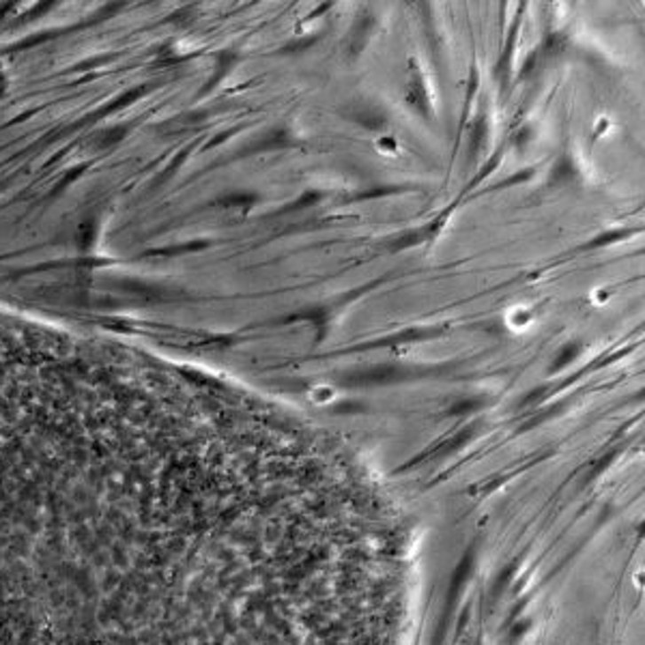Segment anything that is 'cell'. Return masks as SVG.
<instances>
[{
  "label": "cell",
  "mask_w": 645,
  "mask_h": 645,
  "mask_svg": "<svg viewBox=\"0 0 645 645\" xmlns=\"http://www.w3.org/2000/svg\"><path fill=\"white\" fill-rule=\"evenodd\" d=\"M295 140L293 136L288 134L284 127H276V130H269L267 134H263L256 142H252V146L248 151H243V155L256 153V151H271V149H288L293 146Z\"/></svg>",
  "instance_id": "7"
},
{
  "label": "cell",
  "mask_w": 645,
  "mask_h": 645,
  "mask_svg": "<svg viewBox=\"0 0 645 645\" xmlns=\"http://www.w3.org/2000/svg\"><path fill=\"white\" fill-rule=\"evenodd\" d=\"M396 192H400V187H383V190H379V187H374V190H370V192H362V194L358 196V201H368V198L396 194Z\"/></svg>",
  "instance_id": "17"
},
{
  "label": "cell",
  "mask_w": 645,
  "mask_h": 645,
  "mask_svg": "<svg viewBox=\"0 0 645 645\" xmlns=\"http://www.w3.org/2000/svg\"><path fill=\"white\" fill-rule=\"evenodd\" d=\"M312 321L314 325H317V342H321L323 336H325V329H327V323H329V312L327 308H312V310H306V312H297V314H291V317H287L284 321L280 323H293V321Z\"/></svg>",
  "instance_id": "11"
},
{
  "label": "cell",
  "mask_w": 645,
  "mask_h": 645,
  "mask_svg": "<svg viewBox=\"0 0 645 645\" xmlns=\"http://www.w3.org/2000/svg\"><path fill=\"white\" fill-rule=\"evenodd\" d=\"M437 226H439V224L418 228V231L400 232V237L389 239V241H388V250H389V252H403V250H407V248L420 246V243H424L426 239L433 237V232L437 231Z\"/></svg>",
  "instance_id": "8"
},
{
  "label": "cell",
  "mask_w": 645,
  "mask_h": 645,
  "mask_svg": "<svg viewBox=\"0 0 645 645\" xmlns=\"http://www.w3.org/2000/svg\"><path fill=\"white\" fill-rule=\"evenodd\" d=\"M486 398H482V396H471V398H463L459 400V403H454L452 407L448 409L450 415H465L469 413V411H477L484 407Z\"/></svg>",
  "instance_id": "15"
},
{
  "label": "cell",
  "mask_w": 645,
  "mask_h": 645,
  "mask_svg": "<svg viewBox=\"0 0 645 645\" xmlns=\"http://www.w3.org/2000/svg\"><path fill=\"white\" fill-rule=\"evenodd\" d=\"M445 332V327H415V329H407V332H400V334H392L388 338H381V340H373V342H364V344H355V347L347 349L342 353H355V351H370V349H385V347H396V344H407V342H415V340H429V338H437Z\"/></svg>",
  "instance_id": "3"
},
{
  "label": "cell",
  "mask_w": 645,
  "mask_h": 645,
  "mask_svg": "<svg viewBox=\"0 0 645 645\" xmlns=\"http://www.w3.org/2000/svg\"><path fill=\"white\" fill-rule=\"evenodd\" d=\"M581 353H583V342H581V340H570V342L563 344L560 351L555 353V359H553L551 366H548V373L555 374V373H560V370L568 368V366L575 362V359Z\"/></svg>",
  "instance_id": "9"
},
{
  "label": "cell",
  "mask_w": 645,
  "mask_h": 645,
  "mask_svg": "<svg viewBox=\"0 0 645 645\" xmlns=\"http://www.w3.org/2000/svg\"><path fill=\"white\" fill-rule=\"evenodd\" d=\"M530 136H531V131L527 130V127H523L519 134H516V142H519V145H521V149H525V145H527V140H530Z\"/></svg>",
  "instance_id": "18"
},
{
  "label": "cell",
  "mask_w": 645,
  "mask_h": 645,
  "mask_svg": "<svg viewBox=\"0 0 645 645\" xmlns=\"http://www.w3.org/2000/svg\"><path fill=\"white\" fill-rule=\"evenodd\" d=\"M373 27H374V18L370 13H364L362 18L355 22L351 35H349V43H347L349 57H351L353 60L364 52L366 43H368V39H370V33H373Z\"/></svg>",
  "instance_id": "6"
},
{
  "label": "cell",
  "mask_w": 645,
  "mask_h": 645,
  "mask_svg": "<svg viewBox=\"0 0 645 645\" xmlns=\"http://www.w3.org/2000/svg\"><path fill=\"white\" fill-rule=\"evenodd\" d=\"M577 175H578V170H577L575 161H572V157L568 153H563L560 160L553 164L551 175H548V183H551V185H562V183L575 181Z\"/></svg>",
  "instance_id": "10"
},
{
  "label": "cell",
  "mask_w": 645,
  "mask_h": 645,
  "mask_svg": "<svg viewBox=\"0 0 645 645\" xmlns=\"http://www.w3.org/2000/svg\"><path fill=\"white\" fill-rule=\"evenodd\" d=\"M633 232L634 231H607V232H601V235L589 239V241L581 248V250H601V248H607V246H611V243L622 241V239L631 237Z\"/></svg>",
  "instance_id": "13"
},
{
  "label": "cell",
  "mask_w": 645,
  "mask_h": 645,
  "mask_svg": "<svg viewBox=\"0 0 645 645\" xmlns=\"http://www.w3.org/2000/svg\"><path fill=\"white\" fill-rule=\"evenodd\" d=\"M407 104L413 108L421 119H433V101H430L429 84L415 59L409 60V78H407Z\"/></svg>",
  "instance_id": "2"
},
{
  "label": "cell",
  "mask_w": 645,
  "mask_h": 645,
  "mask_svg": "<svg viewBox=\"0 0 645 645\" xmlns=\"http://www.w3.org/2000/svg\"><path fill=\"white\" fill-rule=\"evenodd\" d=\"M533 172H536V170H533V169H525V170H521V172H519V175H512V177H507V179H506L504 183H497V185H492V187H491V190H506V187H510V185H516V183H525V181H530V179H531V177H533Z\"/></svg>",
  "instance_id": "16"
},
{
  "label": "cell",
  "mask_w": 645,
  "mask_h": 645,
  "mask_svg": "<svg viewBox=\"0 0 645 645\" xmlns=\"http://www.w3.org/2000/svg\"><path fill=\"white\" fill-rule=\"evenodd\" d=\"M519 28H521V20H516L515 27H512L510 33H507L504 52H501L499 60H497L495 78H497V83L501 84V93H506L507 84H510V78H512V59H515V48H516V37H519Z\"/></svg>",
  "instance_id": "5"
},
{
  "label": "cell",
  "mask_w": 645,
  "mask_h": 645,
  "mask_svg": "<svg viewBox=\"0 0 645 645\" xmlns=\"http://www.w3.org/2000/svg\"><path fill=\"white\" fill-rule=\"evenodd\" d=\"M486 136V114H477L474 127H471V136H469V161L476 164L477 161V153L482 149V142H484Z\"/></svg>",
  "instance_id": "12"
},
{
  "label": "cell",
  "mask_w": 645,
  "mask_h": 645,
  "mask_svg": "<svg viewBox=\"0 0 645 645\" xmlns=\"http://www.w3.org/2000/svg\"><path fill=\"white\" fill-rule=\"evenodd\" d=\"M319 196H321V194H319V192H306V194L297 198V202H288V205H284L282 209L273 213V216H288V213L306 209V207L314 205V202H319Z\"/></svg>",
  "instance_id": "14"
},
{
  "label": "cell",
  "mask_w": 645,
  "mask_h": 645,
  "mask_svg": "<svg viewBox=\"0 0 645 645\" xmlns=\"http://www.w3.org/2000/svg\"><path fill=\"white\" fill-rule=\"evenodd\" d=\"M426 374H430L429 368H413V366H403V364H377V366H366V368L349 370V373L340 374L338 383L349 389L385 388V385L407 383V381L426 377Z\"/></svg>",
  "instance_id": "1"
},
{
  "label": "cell",
  "mask_w": 645,
  "mask_h": 645,
  "mask_svg": "<svg viewBox=\"0 0 645 645\" xmlns=\"http://www.w3.org/2000/svg\"><path fill=\"white\" fill-rule=\"evenodd\" d=\"M347 114L351 116L355 123L362 125L368 131H381L388 125V114L383 113V108L370 104V101H359V104L351 106Z\"/></svg>",
  "instance_id": "4"
}]
</instances>
